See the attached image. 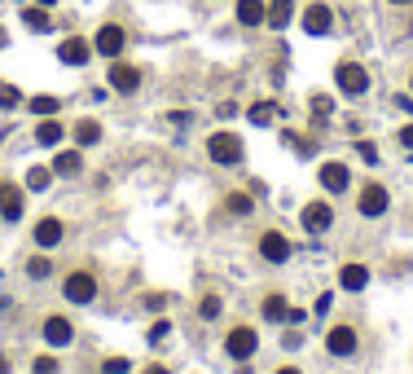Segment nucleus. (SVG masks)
<instances>
[{"mask_svg": "<svg viewBox=\"0 0 413 374\" xmlns=\"http://www.w3.org/2000/svg\"><path fill=\"white\" fill-rule=\"evenodd\" d=\"M22 22H27L31 31H48V27H53V22H48V13H44V9H31V5L22 9Z\"/></svg>", "mask_w": 413, "mask_h": 374, "instance_id": "nucleus-25", "label": "nucleus"}, {"mask_svg": "<svg viewBox=\"0 0 413 374\" xmlns=\"http://www.w3.org/2000/svg\"><path fill=\"white\" fill-rule=\"evenodd\" d=\"M290 13H294V0H273V5H269V13H264V22L282 31V27L290 22Z\"/></svg>", "mask_w": 413, "mask_h": 374, "instance_id": "nucleus-20", "label": "nucleus"}, {"mask_svg": "<svg viewBox=\"0 0 413 374\" xmlns=\"http://www.w3.org/2000/svg\"><path fill=\"white\" fill-rule=\"evenodd\" d=\"M88 53H93V48H88V40H79V36L62 40V48H57V58L66 62V67H84V62H88Z\"/></svg>", "mask_w": 413, "mask_h": 374, "instance_id": "nucleus-13", "label": "nucleus"}, {"mask_svg": "<svg viewBox=\"0 0 413 374\" xmlns=\"http://www.w3.org/2000/svg\"><path fill=\"white\" fill-rule=\"evenodd\" d=\"M264 317H269V321H286V300L269 295V300H264Z\"/></svg>", "mask_w": 413, "mask_h": 374, "instance_id": "nucleus-26", "label": "nucleus"}, {"mask_svg": "<svg viewBox=\"0 0 413 374\" xmlns=\"http://www.w3.org/2000/svg\"><path fill=\"white\" fill-rule=\"evenodd\" d=\"M334 84L348 97H360L370 88V75H365V67H356V62H339V67H334Z\"/></svg>", "mask_w": 413, "mask_h": 374, "instance_id": "nucleus-2", "label": "nucleus"}, {"mask_svg": "<svg viewBox=\"0 0 413 374\" xmlns=\"http://www.w3.org/2000/svg\"><path fill=\"white\" fill-rule=\"evenodd\" d=\"M62 290H66V300H71V304H93V300H97V278L79 269V273H71V278H66Z\"/></svg>", "mask_w": 413, "mask_h": 374, "instance_id": "nucleus-4", "label": "nucleus"}, {"mask_svg": "<svg viewBox=\"0 0 413 374\" xmlns=\"http://www.w3.org/2000/svg\"><path fill=\"white\" fill-rule=\"evenodd\" d=\"M356 150H360V159H365V163H378V150H374V141H360Z\"/></svg>", "mask_w": 413, "mask_h": 374, "instance_id": "nucleus-36", "label": "nucleus"}, {"mask_svg": "<svg viewBox=\"0 0 413 374\" xmlns=\"http://www.w3.org/2000/svg\"><path fill=\"white\" fill-rule=\"evenodd\" d=\"M207 154L216 159L220 168H238L242 163V137H233V133H216L207 141Z\"/></svg>", "mask_w": 413, "mask_h": 374, "instance_id": "nucleus-1", "label": "nucleus"}, {"mask_svg": "<svg viewBox=\"0 0 413 374\" xmlns=\"http://www.w3.org/2000/svg\"><path fill=\"white\" fill-rule=\"evenodd\" d=\"M277 374H304V370H294V366H286V370H277Z\"/></svg>", "mask_w": 413, "mask_h": 374, "instance_id": "nucleus-41", "label": "nucleus"}, {"mask_svg": "<svg viewBox=\"0 0 413 374\" xmlns=\"http://www.w3.org/2000/svg\"><path fill=\"white\" fill-rule=\"evenodd\" d=\"M0 374H9V356H0Z\"/></svg>", "mask_w": 413, "mask_h": 374, "instance_id": "nucleus-39", "label": "nucleus"}, {"mask_svg": "<svg viewBox=\"0 0 413 374\" xmlns=\"http://www.w3.org/2000/svg\"><path fill=\"white\" fill-rule=\"evenodd\" d=\"M57 97H31V115H40V119H48V115H57Z\"/></svg>", "mask_w": 413, "mask_h": 374, "instance_id": "nucleus-24", "label": "nucleus"}, {"mask_svg": "<svg viewBox=\"0 0 413 374\" xmlns=\"http://www.w3.org/2000/svg\"><path fill=\"white\" fill-rule=\"evenodd\" d=\"M145 374H168V370H163V366H150V370H145Z\"/></svg>", "mask_w": 413, "mask_h": 374, "instance_id": "nucleus-40", "label": "nucleus"}, {"mask_svg": "<svg viewBox=\"0 0 413 374\" xmlns=\"http://www.w3.org/2000/svg\"><path fill=\"white\" fill-rule=\"evenodd\" d=\"M387 211V189L383 185H365L360 189V216H383Z\"/></svg>", "mask_w": 413, "mask_h": 374, "instance_id": "nucleus-14", "label": "nucleus"}, {"mask_svg": "<svg viewBox=\"0 0 413 374\" xmlns=\"http://www.w3.org/2000/svg\"><path fill=\"white\" fill-rule=\"evenodd\" d=\"M330 27H334V13H330L325 5H308L304 9V31L308 36H325Z\"/></svg>", "mask_w": 413, "mask_h": 374, "instance_id": "nucleus-11", "label": "nucleus"}, {"mask_svg": "<svg viewBox=\"0 0 413 374\" xmlns=\"http://www.w3.org/2000/svg\"><path fill=\"white\" fill-rule=\"evenodd\" d=\"M220 308H224V304H220L216 295H207V300H198V317H203V321H216Z\"/></svg>", "mask_w": 413, "mask_h": 374, "instance_id": "nucleus-28", "label": "nucleus"}, {"mask_svg": "<svg viewBox=\"0 0 413 374\" xmlns=\"http://www.w3.org/2000/svg\"><path fill=\"white\" fill-rule=\"evenodd\" d=\"M62 137H66V133H62V123H57V119H44V123L36 128V141H40V145H57Z\"/></svg>", "mask_w": 413, "mask_h": 374, "instance_id": "nucleus-23", "label": "nucleus"}, {"mask_svg": "<svg viewBox=\"0 0 413 374\" xmlns=\"http://www.w3.org/2000/svg\"><path fill=\"white\" fill-rule=\"evenodd\" d=\"M0 216L22 220V189L18 185H0Z\"/></svg>", "mask_w": 413, "mask_h": 374, "instance_id": "nucleus-15", "label": "nucleus"}, {"mask_svg": "<svg viewBox=\"0 0 413 374\" xmlns=\"http://www.w3.org/2000/svg\"><path fill=\"white\" fill-rule=\"evenodd\" d=\"M132 366L123 361V356H110V361H102V374H128Z\"/></svg>", "mask_w": 413, "mask_h": 374, "instance_id": "nucleus-33", "label": "nucleus"}, {"mask_svg": "<svg viewBox=\"0 0 413 374\" xmlns=\"http://www.w3.org/2000/svg\"><path fill=\"white\" fill-rule=\"evenodd\" d=\"M48 269H53V265H48L44 255H36V260H31V265H27V273H31V278H36V282H40V278H48Z\"/></svg>", "mask_w": 413, "mask_h": 374, "instance_id": "nucleus-32", "label": "nucleus"}, {"mask_svg": "<svg viewBox=\"0 0 413 374\" xmlns=\"http://www.w3.org/2000/svg\"><path fill=\"white\" fill-rule=\"evenodd\" d=\"M400 145H409V150H413V123H409V128H400Z\"/></svg>", "mask_w": 413, "mask_h": 374, "instance_id": "nucleus-38", "label": "nucleus"}, {"mask_svg": "<svg viewBox=\"0 0 413 374\" xmlns=\"http://www.w3.org/2000/svg\"><path fill=\"white\" fill-rule=\"evenodd\" d=\"M299 220H304V229H308V234H321V229H330L334 211H330V203H308V207L299 211Z\"/></svg>", "mask_w": 413, "mask_h": 374, "instance_id": "nucleus-9", "label": "nucleus"}, {"mask_svg": "<svg viewBox=\"0 0 413 374\" xmlns=\"http://www.w3.org/2000/svg\"><path fill=\"white\" fill-rule=\"evenodd\" d=\"M18 102H22V97H18V88H13V84H0V106H5V110H13Z\"/></svg>", "mask_w": 413, "mask_h": 374, "instance_id": "nucleus-31", "label": "nucleus"}, {"mask_svg": "<svg viewBox=\"0 0 413 374\" xmlns=\"http://www.w3.org/2000/svg\"><path fill=\"white\" fill-rule=\"evenodd\" d=\"M75 141H79V145L102 141V123H97V119H79V123H75Z\"/></svg>", "mask_w": 413, "mask_h": 374, "instance_id": "nucleus-22", "label": "nucleus"}, {"mask_svg": "<svg viewBox=\"0 0 413 374\" xmlns=\"http://www.w3.org/2000/svg\"><path fill=\"white\" fill-rule=\"evenodd\" d=\"M330 304H334V295H321V300H317V317H325V313H330Z\"/></svg>", "mask_w": 413, "mask_h": 374, "instance_id": "nucleus-37", "label": "nucleus"}, {"mask_svg": "<svg viewBox=\"0 0 413 374\" xmlns=\"http://www.w3.org/2000/svg\"><path fill=\"white\" fill-rule=\"evenodd\" d=\"M44 344L48 348H71L75 344V326L66 317H48L44 321Z\"/></svg>", "mask_w": 413, "mask_h": 374, "instance_id": "nucleus-6", "label": "nucleus"}, {"mask_svg": "<svg viewBox=\"0 0 413 374\" xmlns=\"http://www.w3.org/2000/svg\"><path fill=\"white\" fill-rule=\"evenodd\" d=\"M391 5H409V0H391Z\"/></svg>", "mask_w": 413, "mask_h": 374, "instance_id": "nucleus-42", "label": "nucleus"}, {"mask_svg": "<svg viewBox=\"0 0 413 374\" xmlns=\"http://www.w3.org/2000/svg\"><path fill=\"white\" fill-rule=\"evenodd\" d=\"M339 282H343V290H365L370 286V269L365 265H348L339 273Z\"/></svg>", "mask_w": 413, "mask_h": 374, "instance_id": "nucleus-18", "label": "nucleus"}, {"mask_svg": "<svg viewBox=\"0 0 413 374\" xmlns=\"http://www.w3.org/2000/svg\"><path fill=\"white\" fill-rule=\"evenodd\" d=\"M168 335H172V321H158V326L150 330V344H168Z\"/></svg>", "mask_w": 413, "mask_h": 374, "instance_id": "nucleus-34", "label": "nucleus"}, {"mask_svg": "<svg viewBox=\"0 0 413 374\" xmlns=\"http://www.w3.org/2000/svg\"><path fill=\"white\" fill-rule=\"evenodd\" d=\"M229 211H233V216H251L255 203L246 199V194H229Z\"/></svg>", "mask_w": 413, "mask_h": 374, "instance_id": "nucleus-29", "label": "nucleus"}, {"mask_svg": "<svg viewBox=\"0 0 413 374\" xmlns=\"http://www.w3.org/2000/svg\"><path fill=\"white\" fill-rule=\"evenodd\" d=\"M110 88L114 93H137L141 88V71L128 67V62H114V67H110Z\"/></svg>", "mask_w": 413, "mask_h": 374, "instance_id": "nucleus-8", "label": "nucleus"}, {"mask_svg": "<svg viewBox=\"0 0 413 374\" xmlns=\"http://www.w3.org/2000/svg\"><path fill=\"white\" fill-rule=\"evenodd\" d=\"M330 110H334V102H330L325 93H317V97H312V115H317V119H325Z\"/></svg>", "mask_w": 413, "mask_h": 374, "instance_id": "nucleus-30", "label": "nucleus"}, {"mask_svg": "<svg viewBox=\"0 0 413 374\" xmlns=\"http://www.w3.org/2000/svg\"><path fill=\"white\" fill-rule=\"evenodd\" d=\"M36 374H57V361L53 356H36Z\"/></svg>", "mask_w": 413, "mask_h": 374, "instance_id": "nucleus-35", "label": "nucleus"}, {"mask_svg": "<svg viewBox=\"0 0 413 374\" xmlns=\"http://www.w3.org/2000/svg\"><path fill=\"white\" fill-rule=\"evenodd\" d=\"M259 255L269 260V265H286V260H290V238L277 234V229L264 234V238H259Z\"/></svg>", "mask_w": 413, "mask_h": 374, "instance_id": "nucleus-5", "label": "nucleus"}, {"mask_svg": "<svg viewBox=\"0 0 413 374\" xmlns=\"http://www.w3.org/2000/svg\"><path fill=\"white\" fill-rule=\"evenodd\" d=\"M246 119H251L255 128H264V123H273V119H277V102H255L251 110H246Z\"/></svg>", "mask_w": 413, "mask_h": 374, "instance_id": "nucleus-21", "label": "nucleus"}, {"mask_svg": "<svg viewBox=\"0 0 413 374\" xmlns=\"http://www.w3.org/2000/svg\"><path fill=\"white\" fill-rule=\"evenodd\" d=\"M79 168H84V154H79V150H62L53 159V172L57 176H79Z\"/></svg>", "mask_w": 413, "mask_h": 374, "instance_id": "nucleus-19", "label": "nucleus"}, {"mask_svg": "<svg viewBox=\"0 0 413 374\" xmlns=\"http://www.w3.org/2000/svg\"><path fill=\"white\" fill-rule=\"evenodd\" d=\"M48 181H53V168H31L27 172V189H48Z\"/></svg>", "mask_w": 413, "mask_h": 374, "instance_id": "nucleus-27", "label": "nucleus"}, {"mask_svg": "<svg viewBox=\"0 0 413 374\" xmlns=\"http://www.w3.org/2000/svg\"><path fill=\"white\" fill-rule=\"evenodd\" d=\"M40 5H53V0H40Z\"/></svg>", "mask_w": 413, "mask_h": 374, "instance_id": "nucleus-43", "label": "nucleus"}, {"mask_svg": "<svg viewBox=\"0 0 413 374\" xmlns=\"http://www.w3.org/2000/svg\"><path fill=\"white\" fill-rule=\"evenodd\" d=\"M255 348H259V335H255L251 326L229 330V339H224V352L233 356V361H246V356H255Z\"/></svg>", "mask_w": 413, "mask_h": 374, "instance_id": "nucleus-3", "label": "nucleus"}, {"mask_svg": "<svg viewBox=\"0 0 413 374\" xmlns=\"http://www.w3.org/2000/svg\"><path fill=\"white\" fill-rule=\"evenodd\" d=\"M36 242H40V247H57V242H62V220L57 216H44L36 225Z\"/></svg>", "mask_w": 413, "mask_h": 374, "instance_id": "nucleus-17", "label": "nucleus"}, {"mask_svg": "<svg viewBox=\"0 0 413 374\" xmlns=\"http://www.w3.org/2000/svg\"><path fill=\"white\" fill-rule=\"evenodd\" d=\"M325 348H330V356H352L356 352V330L352 326H334L325 335Z\"/></svg>", "mask_w": 413, "mask_h": 374, "instance_id": "nucleus-10", "label": "nucleus"}, {"mask_svg": "<svg viewBox=\"0 0 413 374\" xmlns=\"http://www.w3.org/2000/svg\"><path fill=\"white\" fill-rule=\"evenodd\" d=\"M264 13H269L264 0H238V22L242 27H264Z\"/></svg>", "mask_w": 413, "mask_h": 374, "instance_id": "nucleus-16", "label": "nucleus"}, {"mask_svg": "<svg viewBox=\"0 0 413 374\" xmlns=\"http://www.w3.org/2000/svg\"><path fill=\"white\" fill-rule=\"evenodd\" d=\"M93 48L102 58H119L123 53V27H114V22H106L102 31H97V40H93Z\"/></svg>", "mask_w": 413, "mask_h": 374, "instance_id": "nucleus-7", "label": "nucleus"}, {"mask_svg": "<svg viewBox=\"0 0 413 374\" xmlns=\"http://www.w3.org/2000/svg\"><path fill=\"white\" fill-rule=\"evenodd\" d=\"M321 185L330 189V194H343L352 185V172H348V163H325L321 168Z\"/></svg>", "mask_w": 413, "mask_h": 374, "instance_id": "nucleus-12", "label": "nucleus"}]
</instances>
